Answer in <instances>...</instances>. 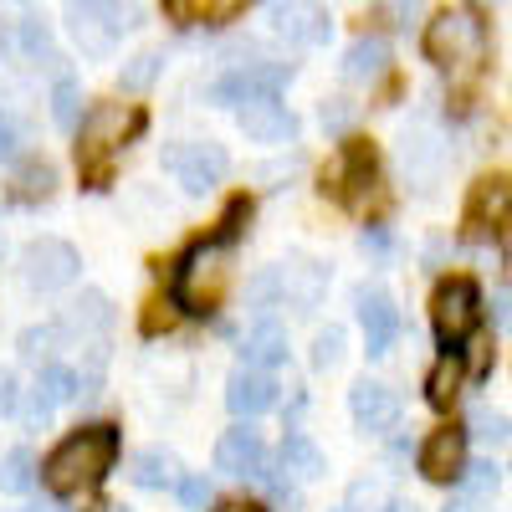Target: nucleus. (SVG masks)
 <instances>
[{"mask_svg":"<svg viewBox=\"0 0 512 512\" xmlns=\"http://www.w3.org/2000/svg\"><path fill=\"white\" fill-rule=\"evenodd\" d=\"M216 472H226V477H267L272 472V451H267V441H262V431H251V425L241 420L236 431H226L221 441H216Z\"/></svg>","mask_w":512,"mask_h":512,"instance_id":"nucleus-11","label":"nucleus"},{"mask_svg":"<svg viewBox=\"0 0 512 512\" xmlns=\"http://www.w3.org/2000/svg\"><path fill=\"white\" fill-rule=\"evenodd\" d=\"M354 113H359V108H354L349 98H328L318 118H323V128H328V134H344V128L354 123Z\"/></svg>","mask_w":512,"mask_h":512,"instance_id":"nucleus-29","label":"nucleus"},{"mask_svg":"<svg viewBox=\"0 0 512 512\" xmlns=\"http://www.w3.org/2000/svg\"><path fill=\"white\" fill-rule=\"evenodd\" d=\"M52 113L62 128L77 123V82H57V93H52Z\"/></svg>","mask_w":512,"mask_h":512,"instance_id":"nucleus-32","label":"nucleus"},{"mask_svg":"<svg viewBox=\"0 0 512 512\" xmlns=\"http://www.w3.org/2000/svg\"><path fill=\"white\" fill-rule=\"evenodd\" d=\"M425 57L436 67H477L487 57V21L477 11H441L436 21H425V36H420Z\"/></svg>","mask_w":512,"mask_h":512,"instance_id":"nucleus-4","label":"nucleus"},{"mask_svg":"<svg viewBox=\"0 0 512 512\" xmlns=\"http://www.w3.org/2000/svg\"><path fill=\"white\" fill-rule=\"evenodd\" d=\"M21 267H26V282H31L36 292H57V287H72V282H77L82 256H77L67 241H57V236H41V241L26 246Z\"/></svg>","mask_w":512,"mask_h":512,"instance_id":"nucleus-9","label":"nucleus"},{"mask_svg":"<svg viewBox=\"0 0 512 512\" xmlns=\"http://www.w3.org/2000/svg\"><path fill=\"white\" fill-rule=\"evenodd\" d=\"M456 395H461V364H456V354H446L431 374H425V400H431L436 410H451Z\"/></svg>","mask_w":512,"mask_h":512,"instance_id":"nucleus-24","label":"nucleus"},{"mask_svg":"<svg viewBox=\"0 0 512 512\" xmlns=\"http://www.w3.org/2000/svg\"><path fill=\"white\" fill-rule=\"evenodd\" d=\"M154 77H159V57H154V52H139L134 62L123 67V88H128V93H144Z\"/></svg>","mask_w":512,"mask_h":512,"instance_id":"nucleus-27","label":"nucleus"},{"mask_svg":"<svg viewBox=\"0 0 512 512\" xmlns=\"http://www.w3.org/2000/svg\"><path fill=\"white\" fill-rule=\"evenodd\" d=\"M226 282H231V241H226V236H210V241H195L180 262H175L169 297H175V308L205 318V313L221 308Z\"/></svg>","mask_w":512,"mask_h":512,"instance_id":"nucleus-3","label":"nucleus"},{"mask_svg":"<svg viewBox=\"0 0 512 512\" xmlns=\"http://www.w3.org/2000/svg\"><path fill=\"white\" fill-rule=\"evenodd\" d=\"M236 123H241V134L251 139V144H282V139H292V113L277 103V98H256V103H241L236 108Z\"/></svg>","mask_w":512,"mask_h":512,"instance_id":"nucleus-18","label":"nucleus"},{"mask_svg":"<svg viewBox=\"0 0 512 512\" xmlns=\"http://www.w3.org/2000/svg\"><path fill=\"white\" fill-rule=\"evenodd\" d=\"M216 512H267V507H256V502H221Z\"/></svg>","mask_w":512,"mask_h":512,"instance_id":"nucleus-40","label":"nucleus"},{"mask_svg":"<svg viewBox=\"0 0 512 512\" xmlns=\"http://www.w3.org/2000/svg\"><path fill=\"white\" fill-rule=\"evenodd\" d=\"M287 77H292V67H282V62H251V67L226 72L216 88H210V98L226 103V108H241V103H256V98H277Z\"/></svg>","mask_w":512,"mask_h":512,"instance_id":"nucleus-10","label":"nucleus"},{"mask_svg":"<svg viewBox=\"0 0 512 512\" xmlns=\"http://www.w3.org/2000/svg\"><path fill=\"white\" fill-rule=\"evenodd\" d=\"M338 512H349V507H338Z\"/></svg>","mask_w":512,"mask_h":512,"instance_id":"nucleus-44","label":"nucleus"},{"mask_svg":"<svg viewBox=\"0 0 512 512\" xmlns=\"http://www.w3.org/2000/svg\"><path fill=\"white\" fill-rule=\"evenodd\" d=\"M134 26H139V0H72V31L88 52H108Z\"/></svg>","mask_w":512,"mask_h":512,"instance_id":"nucleus-5","label":"nucleus"},{"mask_svg":"<svg viewBox=\"0 0 512 512\" xmlns=\"http://www.w3.org/2000/svg\"><path fill=\"white\" fill-rule=\"evenodd\" d=\"M108 512H123V507H108Z\"/></svg>","mask_w":512,"mask_h":512,"instance_id":"nucleus-43","label":"nucleus"},{"mask_svg":"<svg viewBox=\"0 0 512 512\" xmlns=\"http://www.w3.org/2000/svg\"><path fill=\"white\" fill-rule=\"evenodd\" d=\"M272 31L287 36L292 47H323L333 21L323 11V0H282V6L272 11Z\"/></svg>","mask_w":512,"mask_h":512,"instance_id":"nucleus-13","label":"nucleus"},{"mask_svg":"<svg viewBox=\"0 0 512 512\" xmlns=\"http://www.w3.org/2000/svg\"><path fill=\"white\" fill-rule=\"evenodd\" d=\"M282 466H287L292 477H303V482H313V477H323V472H328L323 451H318L303 431H292V436L282 441Z\"/></svg>","mask_w":512,"mask_h":512,"instance_id":"nucleus-23","label":"nucleus"},{"mask_svg":"<svg viewBox=\"0 0 512 512\" xmlns=\"http://www.w3.org/2000/svg\"><path fill=\"white\" fill-rule=\"evenodd\" d=\"M374 175H379V154L369 139H344V154H338V169H323V195L344 200V205H359L369 190H374Z\"/></svg>","mask_w":512,"mask_h":512,"instance_id":"nucleus-8","label":"nucleus"},{"mask_svg":"<svg viewBox=\"0 0 512 512\" xmlns=\"http://www.w3.org/2000/svg\"><path fill=\"white\" fill-rule=\"evenodd\" d=\"M446 512H487V507H482V497H461V502H451Z\"/></svg>","mask_w":512,"mask_h":512,"instance_id":"nucleus-39","label":"nucleus"},{"mask_svg":"<svg viewBox=\"0 0 512 512\" xmlns=\"http://www.w3.org/2000/svg\"><path fill=\"white\" fill-rule=\"evenodd\" d=\"M384 512H415L410 502H390V507H384Z\"/></svg>","mask_w":512,"mask_h":512,"instance_id":"nucleus-42","label":"nucleus"},{"mask_svg":"<svg viewBox=\"0 0 512 512\" xmlns=\"http://www.w3.org/2000/svg\"><path fill=\"white\" fill-rule=\"evenodd\" d=\"M384 67H390V41H384V36H359L354 47L344 52V77L349 82H369Z\"/></svg>","mask_w":512,"mask_h":512,"instance_id":"nucleus-22","label":"nucleus"},{"mask_svg":"<svg viewBox=\"0 0 512 512\" xmlns=\"http://www.w3.org/2000/svg\"><path fill=\"white\" fill-rule=\"evenodd\" d=\"M52 338H57V328H31V333L21 338V354H26V359H41V354H47V344H52Z\"/></svg>","mask_w":512,"mask_h":512,"instance_id":"nucleus-36","label":"nucleus"},{"mask_svg":"<svg viewBox=\"0 0 512 512\" xmlns=\"http://www.w3.org/2000/svg\"><path fill=\"white\" fill-rule=\"evenodd\" d=\"M359 328H364V349H369V354H390L395 333H400L395 297L379 292V287H364V292H359Z\"/></svg>","mask_w":512,"mask_h":512,"instance_id":"nucleus-15","label":"nucleus"},{"mask_svg":"<svg viewBox=\"0 0 512 512\" xmlns=\"http://www.w3.org/2000/svg\"><path fill=\"white\" fill-rule=\"evenodd\" d=\"M77 395V374L72 369H62V364H47L36 374V390H31V405H26V420L36 425V420H47L62 400H72Z\"/></svg>","mask_w":512,"mask_h":512,"instance_id":"nucleus-19","label":"nucleus"},{"mask_svg":"<svg viewBox=\"0 0 512 512\" xmlns=\"http://www.w3.org/2000/svg\"><path fill=\"white\" fill-rule=\"evenodd\" d=\"M175 318H169V303H149V313H144V333H159V328H169Z\"/></svg>","mask_w":512,"mask_h":512,"instance_id":"nucleus-37","label":"nucleus"},{"mask_svg":"<svg viewBox=\"0 0 512 512\" xmlns=\"http://www.w3.org/2000/svg\"><path fill=\"white\" fill-rule=\"evenodd\" d=\"M21 144H26V134H21V123H16V113H6L0 108V159H16L21 154Z\"/></svg>","mask_w":512,"mask_h":512,"instance_id":"nucleus-31","label":"nucleus"},{"mask_svg":"<svg viewBox=\"0 0 512 512\" xmlns=\"http://www.w3.org/2000/svg\"><path fill=\"white\" fill-rule=\"evenodd\" d=\"M118 461V431L113 425H82L72 431L47 461H41V482L52 497H82L93 492Z\"/></svg>","mask_w":512,"mask_h":512,"instance_id":"nucleus-1","label":"nucleus"},{"mask_svg":"<svg viewBox=\"0 0 512 512\" xmlns=\"http://www.w3.org/2000/svg\"><path fill=\"white\" fill-rule=\"evenodd\" d=\"M477 318H482V292H477V282H472V277H446V282L436 287V297H431L436 338H441L446 349H456L461 338L477 328Z\"/></svg>","mask_w":512,"mask_h":512,"instance_id":"nucleus-6","label":"nucleus"},{"mask_svg":"<svg viewBox=\"0 0 512 512\" xmlns=\"http://www.w3.org/2000/svg\"><path fill=\"white\" fill-rule=\"evenodd\" d=\"M241 359H246V369H262V374H272L277 364H287V333L272 323V318H262L251 333H246V349H241Z\"/></svg>","mask_w":512,"mask_h":512,"instance_id":"nucleus-20","label":"nucleus"},{"mask_svg":"<svg viewBox=\"0 0 512 512\" xmlns=\"http://www.w3.org/2000/svg\"><path fill=\"white\" fill-rule=\"evenodd\" d=\"M134 482L139 487H175L180 482L175 456H169V451H139L134 456Z\"/></svg>","mask_w":512,"mask_h":512,"instance_id":"nucleus-25","label":"nucleus"},{"mask_svg":"<svg viewBox=\"0 0 512 512\" xmlns=\"http://www.w3.org/2000/svg\"><path fill=\"white\" fill-rule=\"evenodd\" d=\"M164 169L175 175L185 195H205L231 175V154L221 144H175V149H164Z\"/></svg>","mask_w":512,"mask_h":512,"instance_id":"nucleus-7","label":"nucleus"},{"mask_svg":"<svg viewBox=\"0 0 512 512\" xmlns=\"http://www.w3.org/2000/svg\"><path fill=\"white\" fill-rule=\"evenodd\" d=\"M487 369H492V338H482V344H477V354H472V374L482 379Z\"/></svg>","mask_w":512,"mask_h":512,"instance_id":"nucleus-38","label":"nucleus"},{"mask_svg":"<svg viewBox=\"0 0 512 512\" xmlns=\"http://www.w3.org/2000/svg\"><path fill=\"white\" fill-rule=\"evenodd\" d=\"M390 6H395V11H400V16H405V21H410V16H415V11H420V0H390Z\"/></svg>","mask_w":512,"mask_h":512,"instance_id":"nucleus-41","label":"nucleus"},{"mask_svg":"<svg viewBox=\"0 0 512 512\" xmlns=\"http://www.w3.org/2000/svg\"><path fill=\"white\" fill-rule=\"evenodd\" d=\"M349 410L359 420V431L379 436V431H390V425L400 420V400L390 384H379V379H359L354 390H349Z\"/></svg>","mask_w":512,"mask_h":512,"instance_id":"nucleus-17","label":"nucleus"},{"mask_svg":"<svg viewBox=\"0 0 512 512\" xmlns=\"http://www.w3.org/2000/svg\"><path fill=\"white\" fill-rule=\"evenodd\" d=\"M420 477L425 482H461L466 477V431L446 425V431H431L420 446Z\"/></svg>","mask_w":512,"mask_h":512,"instance_id":"nucleus-14","label":"nucleus"},{"mask_svg":"<svg viewBox=\"0 0 512 512\" xmlns=\"http://www.w3.org/2000/svg\"><path fill=\"white\" fill-rule=\"evenodd\" d=\"M21 41H26L31 57H47V52H52V31L41 26V21H26V26H21Z\"/></svg>","mask_w":512,"mask_h":512,"instance_id":"nucleus-34","label":"nucleus"},{"mask_svg":"<svg viewBox=\"0 0 512 512\" xmlns=\"http://www.w3.org/2000/svg\"><path fill=\"white\" fill-rule=\"evenodd\" d=\"M31 487V451H11L0 461V492H26Z\"/></svg>","mask_w":512,"mask_h":512,"instance_id":"nucleus-26","label":"nucleus"},{"mask_svg":"<svg viewBox=\"0 0 512 512\" xmlns=\"http://www.w3.org/2000/svg\"><path fill=\"white\" fill-rule=\"evenodd\" d=\"M175 487H180V502H185L190 512H200V507L210 502V482H205V477H180Z\"/></svg>","mask_w":512,"mask_h":512,"instance_id":"nucleus-33","label":"nucleus"},{"mask_svg":"<svg viewBox=\"0 0 512 512\" xmlns=\"http://www.w3.org/2000/svg\"><path fill=\"white\" fill-rule=\"evenodd\" d=\"M466 241H487V236H502L507 226V175H487L472 185V200H466Z\"/></svg>","mask_w":512,"mask_h":512,"instance_id":"nucleus-12","label":"nucleus"},{"mask_svg":"<svg viewBox=\"0 0 512 512\" xmlns=\"http://www.w3.org/2000/svg\"><path fill=\"white\" fill-rule=\"evenodd\" d=\"M164 16L175 26H195L200 21V0H164Z\"/></svg>","mask_w":512,"mask_h":512,"instance_id":"nucleus-35","label":"nucleus"},{"mask_svg":"<svg viewBox=\"0 0 512 512\" xmlns=\"http://www.w3.org/2000/svg\"><path fill=\"white\" fill-rule=\"evenodd\" d=\"M472 431H477L487 446H507V415H502V410H477Z\"/></svg>","mask_w":512,"mask_h":512,"instance_id":"nucleus-28","label":"nucleus"},{"mask_svg":"<svg viewBox=\"0 0 512 512\" xmlns=\"http://www.w3.org/2000/svg\"><path fill=\"white\" fill-rule=\"evenodd\" d=\"M338 359H344V333H338V328L318 333V344H313V364H318V369H333Z\"/></svg>","mask_w":512,"mask_h":512,"instance_id":"nucleus-30","label":"nucleus"},{"mask_svg":"<svg viewBox=\"0 0 512 512\" xmlns=\"http://www.w3.org/2000/svg\"><path fill=\"white\" fill-rule=\"evenodd\" d=\"M226 405H231V415L236 420H256V415H267L272 405H277V379L272 374H262V369H236L231 379H226Z\"/></svg>","mask_w":512,"mask_h":512,"instance_id":"nucleus-16","label":"nucleus"},{"mask_svg":"<svg viewBox=\"0 0 512 512\" xmlns=\"http://www.w3.org/2000/svg\"><path fill=\"white\" fill-rule=\"evenodd\" d=\"M144 123L149 118L134 103H98L88 118H82V128H77V175H82V185H88V190H108L113 154L134 134H144Z\"/></svg>","mask_w":512,"mask_h":512,"instance_id":"nucleus-2","label":"nucleus"},{"mask_svg":"<svg viewBox=\"0 0 512 512\" xmlns=\"http://www.w3.org/2000/svg\"><path fill=\"white\" fill-rule=\"evenodd\" d=\"M52 190H57V169H52L47 159H21L6 195H11L16 205H36V200H47Z\"/></svg>","mask_w":512,"mask_h":512,"instance_id":"nucleus-21","label":"nucleus"}]
</instances>
